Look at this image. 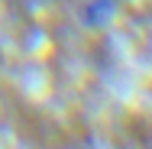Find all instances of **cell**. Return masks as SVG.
<instances>
[{"instance_id": "6da1fadb", "label": "cell", "mask_w": 152, "mask_h": 149, "mask_svg": "<svg viewBox=\"0 0 152 149\" xmlns=\"http://www.w3.org/2000/svg\"><path fill=\"white\" fill-rule=\"evenodd\" d=\"M75 3H78V10H81L84 23H104V20H110L113 10L120 7V0H75Z\"/></svg>"}]
</instances>
